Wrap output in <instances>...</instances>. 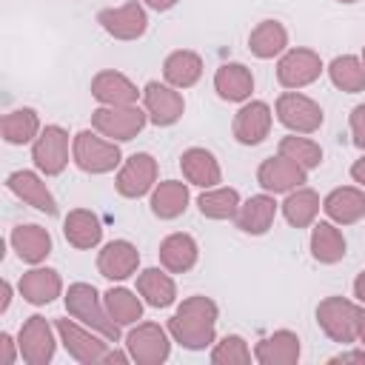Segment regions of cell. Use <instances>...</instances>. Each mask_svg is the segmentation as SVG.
Listing matches in <instances>:
<instances>
[{"instance_id":"obj_1","label":"cell","mask_w":365,"mask_h":365,"mask_svg":"<svg viewBox=\"0 0 365 365\" xmlns=\"http://www.w3.org/2000/svg\"><path fill=\"white\" fill-rule=\"evenodd\" d=\"M217 302L211 297H188L168 319V334L188 351H202L217 336Z\"/></svg>"},{"instance_id":"obj_2","label":"cell","mask_w":365,"mask_h":365,"mask_svg":"<svg viewBox=\"0 0 365 365\" xmlns=\"http://www.w3.org/2000/svg\"><path fill=\"white\" fill-rule=\"evenodd\" d=\"M63 299H66V311H68L74 319H80V322L88 325L91 331L103 334L108 342H117V339H120V328H123V325H117V322L111 319V314H108V308H106V299L97 294L94 285H88V282H71Z\"/></svg>"},{"instance_id":"obj_3","label":"cell","mask_w":365,"mask_h":365,"mask_svg":"<svg viewBox=\"0 0 365 365\" xmlns=\"http://www.w3.org/2000/svg\"><path fill=\"white\" fill-rule=\"evenodd\" d=\"M71 160L86 174H108L117 165H123L120 145L114 140H103V134H94L88 128L74 134V140H71Z\"/></svg>"},{"instance_id":"obj_4","label":"cell","mask_w":365,"mask_h":365,"mask_svg":"<svg viewBox=\"0 0 365 365\" xmlns=\"http://www.w3.org/2000/svg\"><path fill=\"white\" fill-rule=\"evenodd\" d=\"M359 314L362 308L345 297H325L317 305V322L328 339L339 345H351L359 339Z\"/></svg>"},{"instance_id":"obj_5","label":"cell","mask_w":365,"mask_h":365,"mask_svg":"<svg viewBox=\"0 0 365 365\" xmlns=\"http://www.w3.org/2000/svg\"><path fill=\"white\" fill-rule=\"evenodd\" d=\"M148 123L145 108L134 106H100L91 111V128L114 143H128L134 140Z\"/></svg>"},{"instance_id":"obj_6","label":"cell","mask_w":365,"mask_h":365,"mask_svg":"<svg viewBox=\"0 0 365 365\" xmlns=\"http://www.w3.org/2000/svg\"><path fill=\"white\" fill-rule=\"evenodd\" d=\"M274 114L291 134H314V131H319V125L325 120L319 103L299 91H282L277 97Z\"/></svg>"},{"instance_id":"obj_7","label":"cell","mask_w":365,"mask_h":365,"mask_svg":"<svg viewBox=\"0 0 365 365\" xmlns=\"http://www.w3.org/2000/svg\"><path fill=\"white\" fill-rule=\"evenodd\" d=\"M125 348L137 365H160L171 354V339H168V331L163 325L137 322V328H131L125 336Z\"/></svg>"},{"instance_id":"obj_8","label":"cell","mask_w":365,"mask_h":365,"mask_svg":"<svg viewBox=\"0 0 365 365\" xmlns=\"http://www.w3.org/2000/svg\"><path fill=\"white\" fill-rule=\"evenodd\" d=\"M34 168L46 177H57L68 165V131L63 125H46L31 143Z\"/></svg>"},{"instance_id":"obj_9","label":"cell","mask_w":365,"mask_h":365,"mask_svg":"<svg viewBox=\"0 0 365 365\" xmlns=\"http://www.w3.org/2000/svg\"><path fill=\"white\" fill-rule=\"evenodd\" d=\"M154 185H157V160L145 151H137L128 160H123V165L114 177L117 194L128 197V200L145 197L148 191H154Z\"/></svg>"},{"instance_id":"obj_10","label":"cell","mask_w":365,"mask_h":365,"mask_svg":"<svg viewBox=\"0 0 365 365\" xmlns=\"http://www.w3.org/2000/svg\"><path fill=\"white\" fill-rule=\"evenodd\" d=\"M54 331L48 325L46 317L34 314L29 317L23 325H20V334H17V345H20V356L26 365H46L54 359V351H57V339H54Z\"/></svg>"},{"instance_id":"obj_11","label":"cell","mask_w":365,"mask_h":365,"mask_svg":"<svg viewBox=\"0 0 365 365\" xmlns=\"http://www.w3.org/2000/svg\"><path fill=\"white\" fill-rule=\"evenodd\" d=\"M54 328H57V336H60V342H63V348L68 351L71 359H77L83 365H94V362L106 359V354H108L106 342L108 339L103 334L97 336V334L88 331V325L83 328L74 319H57Z\"/></svg>"},{"instance_id":"obj_12","label":"cell","mask_w":365,"mask_h":365,"mask_svg":"<svg viewBox=\"0 0 365 365\" xmlns=\"http://www.w3.org/2000/svg\"><path fill=\"white\" fill-rule=\"evenodd\" d=\"M322 57L311 48H288L279 63H277V80L282 88L288 91H299L305 86H311L314 80H319L322 74Z\"/></svg>"},{"instance_id":"obj_13","label":"cell","mask_w":365,"mask_h":365,"mask_svg":"<svg viewBox=\"0 0 365 365\" xmlns=\"http://www.w3.org/2000/svg\"><path fill=\"white\" fill-rule=\"evenodd\" d=\"M143 108L154 125H174L185 111V100L174 86L148 80L143 88Z\"/></svg>"},{"instance_id":"obj_14","label":"cell","mask_w":365,"mask_h":365,"mask_svg":"<svg viewBox=\"0 0 365 365\" xmlns=\"http://www.w3.org/2000/svg\"><path fill=\"white\" fill-rule=\"evenodd\" d=\"M97 23L114 40H140L148 29V14L137 0H131V3H123L117 9H103L97 14Z\"/></svg>"},{"instance_id":"obj_15","label":"cell","mask_w":365,"mask_h":365,"mask_svg":"<svg viewBox=\"0 0 365 365\" xmlns=\"http://www.w3.org/2000/svg\"><path fill=\"white\" fill-rule=\"evenodd\" d=\"M271 123H274V111H271L268 103H262V100H245L242 108L234 114L231 131H234L237 143H242V145H259L268 137Z\"/></svg>"},{"instance_id":"obj_16","label":"cell","mask_w":365,"mask_h":365,"mask_svg":"<svg viewBox=\"0 0 365 365\" xmlns=\"http://www.w3.org/2000/svg\"><path fill=\"white\" fill-rule=\"evenodd\" d=\"M305 168L297 165L294 160L277 154V157H268L259 163L257 168V182L268 191V194H288L294 188H299L305 182Z\"/></svg>"},{"instance_id":"obj_17","label":"cell","mask_w":365,"mask_h":365,"mask_svg":"<svg viewBox=\"0 0 365 365\" xmlns=\"http://www.w3.org/2000/svg\"><path fill=\"white\" fill-rule=\"evenodd\" d=\"M6 185H9V191H11L17 200H23L26 205H31V208H37V211H43V214H48V217L57 214V200H54L51 188L46 185V180H43L37 171H26V168L11 171L9 180H6Z\"/></svg>"},{"instance_id":"obj_18","label":"cell","mask_w":365,"mask_h":365,"mask_svg":"<svg viewBox=\"0 0 365 365\" xmlns=\"http://www.w3.org/2000/svg\"><path fill=\"white\" fill-rule=\"evenodd\" d=\"M137 265H140V251L128 240H111L97 254V271L111 282L128 279L131 274H137Z\"/></svg>"},{"instance_id":"obj_19","label":"cell","mask_w":365,"mask_h":365,"mask_svg":"<svg viewBox=\"0 0 365 365\" xmlns=\"http://www.w3.org/2000/svg\"><path fill=\"white\" fill-rule=\"evenodd\" d=\"M140 94L143 91H137V86L114 68L97 71L91 80V97L103 106H134Z\"/></svg>"},{"instance_id":"obj_20","label":"cell","mask_w":365,"mask_h":365,"mask_svg":"<svg viewBox=\"0 0 365 365\" xmlns=\"http://www.w3.org/2000/svg\"><path fill=\"white\" fill-rule=\"evenodd\" d=\"M9 242L17 251V257L29 265H40L51 254V234L37 222L14 225L11 234H9Z\"/></svg>"},{"instance_id":"obj_21","label":"cell","mask_w":365,"mask_h":365,"mask_svg":"<svg viewBox=\"0 0 365 365\" xmlns=\"http://www.w3.org/2000/svg\"><path fill=\"white\" fill-rule=\"evenodd\" d=\"M322 211L336 225H351L365 217V191L356 185H339L322 200Z\"/></svg>"},{"instance_id":"obj_22","label":"cell","mask_w":365,"mask_h":365,"mask_svg":"<svg viewBox=\"0 0 365 365\" xmlns=\"http://www.w3.org/2000/svg\"><path fill=\"white\" fill-rule=\"evenodd\" d=\"M180 168H182V177L191 182V185H200V188H214L222 182V168L217 163V157L208 151V148H185L182 157H180Z\"/></svg>"},{"instance_id":"obj_23","label":"cell","mask_w":365,"mask_h":365,"mask_svg":"<svg viewBox=\"0 0 365 365\" xmlns=\"http://www.w3.org/2000/svg\"><path fill=\"white\" fill-rule=\"evenodd\" d=\"M17 291L31 305H48L63 294V279H60V274L54 268H40L37 265V268H31V271H26L20 277Z\"/></svg>"},{"instance_id":"obj_24","label":"cell","mask_w":365,"mask_h":365,"mask_svg":"<svg viewBox=\"0 0 365 365\" xmlns=\"http://www.w3.org/2000/svg\"><path fill=\"white\" fill-rule=\"evenodd\" d=\"M274 217H277V202L271 194H254L248 197L245 202H240V211L234 217L237 228L242 234H251V237H259L265 234L271 225H274Z\"/></svg>"},{"instance_id":"obj_25","label":"cell","mask_w":365,"mask_h":365,"mask_svg":"<svg viewBox=\"0 0 365 365\" xmlns=\"http://www.w3.org/2000/svg\"><path fill=\"white\" fill-rule=\"evenodd\" d=\"M197 257H200V248H197V240L191 234L174 231V234H168L160 242V265L168 274H185V271H191L197 265Z\"/></svg>"},{"instance_id":"obj_26","label":"cell","mask_w":365,"mask_h":365,"mask_svg":"<svg viewBox=\"0 0 365 365\" xmlns=\"http://www.w3.org/2000/svg\"><path fill=\"white\" fill-rule=\"evenodd\" d=\"M63 237H66L68 245H74L80 251H88V248H97L100 245L103 225H100L97 214H91L88 208H74L63 220Z\"/></svg>"},{"instance_id":"obj_27","label":"cell","mask_w":365,"mask_h":365,"mask_svg":"<svg viewBox=\"0 0 365 365\" xmlns=\"http://www.w3.org/2000/svg\"><path fill=\"white\" fill-rule=\"evenodd\" d=\"M214 91L228 103H245L254 91V74L242 63H222L214 71Z\"/></svg>"},{"instance_id":"obj_28","label":"cell","mask_w":365,"mask_h":365,"mask_svg":"<svg viewBox=\"0 0 365 365\" xmlns=\"http://www.w3.org/2000/svg\"><path fill=\"white\" fill-rule=\"evenodd\" d=\"M254 359L259 365H294L299 359V336L294 331H274L259 339L254 348Z\"/></svg>"},{"instance_id":"obj_29","label":"cell","mask_w":365,"mask_h":365,"mask_svg":"<svg viewBox=\"0 0 365 365\" xmlns=\"http://www.w3.org/2000/svg\"><path fill=\"white\" fill-rule=\"evenodd\" d=\"M248 48L254 57L259 60H271L277 54H285L288 51V31L279 20H262L251 29L248 34Z\"/></svg>"},{"instance_id":"obj_30","label":"cell","mask_w":365,"mask_h":365,"mask_svg":"<svg viewBox=\"0 0 365 365\" xmlns=\"http://www.w3.org/2000/svg\"><path fill=\"white\" fill-rule=\"evenodd\" d=\"M163 77L174 88H191L202 77V57L188 48H177L163 63Z\"/></svg>"},{"instance_id":"obj_31","label":"cell","mask_w":365,"mask_h":365,"mask_svg":"<svg viewBox=\"0 0 365 365\" xmlns=\"http://www.w3.org/2000/svg\"><path fill=\"white\" fill-rule=\"evenodd\" d=\"M188 208V185L180 180H163L151 191V211L160 220H177Z\"/></svg>"},{"instance_id":"obj_32","label":"cell","mask_w":365,"mask_h":365,"mask_svg":"<svg viewBox=\"0 0 365 365\" xmlns=\"http://www.w3.org/2000/svg\"><path fill=\"white\" fill-rule=\"evenodd\" d=\"M137 294L151 305V308H168L177 299V285L174 279L160 271V268H145L137 274Z\"/></svg>"},{"instance_id":"obj_33","label":"cell","mask_w":365,"mask_h":365,"mask_svg":"<svg viewBox=\"0 0 365 365\" xmlns=\"http://www.w3.org/2000/svg\"><path fill=\"white\" fill-rule=\"evenodd\" d=\"M319 208H322L319 194H317L314 188H302V185H299V188L288 191V197H285V202H282V217H285L288 225H294V228H308V225H314Z\"/></svg>"},{"instance_id":"obj_34","label":"cell","mask_w":365,"mask_h":365,"mask_svg":"<svg viewBox=\"0 0 365 365\" xmlns=\"http://www.w3.org/2000/svg\"><path fill=\"white\" fill-rule=\"evenodd\" d=\"M311 257L322 265H334L345 257V237L334 222H314V228H311Z\"/></svg>"},{"instance_id":"obj_35","label":"cell","mask_w":365,"mask_h":365,"mask_svg":"<svg viewBox=\"0 0 365 365\" xmlns=\"http://www.w3.org/2000/svg\"><path fill=\"white\" fill-rule=\"evenodd\" d=\"M0 128H3V140H6L9 145L34 143L37 134L43 131V128H40V114H37L34 108H26V106L9 111V114L3 117V123H0Z\"/></svg>"},{"instance_id":"obj_36","label":"cell","mask_w":365,"mask_h":365,"mask_svg":"<svg viewBox=\"0 0 365 365\" xmlns=\"http://www.w3.org/2000/svg\"><path fill=\"white\" fill-rule=\"evenodd\" d=\"M197 205H200V214L208 220H234L240 211V194H237V188L214 185L200 194Z\"/></svg>"},{"instance_id":"obj_37","label":"cell","mask_w":365,"mask_h":365,"mask_svg":"<svg viewBox=\"0 0 365 365\" xmlns=\"http://www.w3.org/2000/svg\"><path fill=\"white\" fill-rule=\"evenodd\" d=\"M328 77H331V83H334L339 91H345V94H359V91H365V66H362V60L354 57V54H339V57H334L331 66H328Z\"/></svg>"},{"instance_id":"obj_38","label":"cell","mask_w":365,"mask_h":365,"mask_svg":"<svg viewBox=\"0 0 365 365\" xmlns=\"http://www.w3.org/2000/svg\"><path fill=\"white\" fill-rule=\"evenodd\" d=\"M103 299H106V308L117 325H134L137 319H143V299L134 291L111 288L103 294Z\"/></svg>"},{"instance_id":"obj_39","label":"cell","mask_w":365,"mask_h":365,"mask_svg":"<svg viewBox=\"0 0 365 365\" xmlns=\"http://www.w3.org/2000/svg\"><path fill=\"white\" fill-rule=\"evenodd\" d=\"M279 154L288 157V160H294V163L302 165L305 171L322 165V148H319L314 140H308V137H297V134L282 137V140H279Z\"/></svg>"},{"instance_id":"obj_40","label":"cell","mask_w":365,"mask_h":365,"mask_svg":"<svg viewBox=\"0 0 365 365\" xmlns=\"http://www.w3.org/2000/svg\"><path fill=\"white\" fill-rule=\"evenodd\" d=\"M211 362L214 365H245L251 362V348L240 334H225L211 348Z\"/></svg>"},{"instance_id":"obj_41","label":"cell","mask_w":365,"mask_h":365,"mask_svg":"<svg viewBox=\"0 0 365 365\" xmlns=\"http://www.w3.org/2000/svg\"><path fill=\"white\" fill-rule=\"evenodd\" d=\"M351 140L356 148H365V103L351 108Z\"/></svg>"},{"instance_id":"obj_42","label":"cell","mask_w":365,"mask_h":365,"mask_svg":"<svg viewBox=\"0 0 365 365\" xmlns=\"http://www.w3.org/2000/svg\"><path fill=\"white\" fill-rule=\"evenodd\" d=\"M17 354H20V345L11 339V334H0V362L3 365H14V359H17Z\"/></svg>"},{"instance_id":"obj_43","label":"cell","mask_w":365,"mask_h":365,"mask_svg":"<svg viewBox=\"0 0 365 365\" xmlns=\"http://www.w3.org/2000/svg\"><path fill=\"white\" fill-rule=\"evenodd\" d=\"M331 365H345V362H356V365H365V351H345V354H336L328 359Z\"/></svg>"},{"instance_id":"obj_44","label":"cell","mask_w":365,"mask_h":365,"mask_svg":"<svg viewBox=\"0 0 365 365\" xmlns=\"http://www.w3.org/2000/svg\"><path fill=\"white\" fill-rule=\"evenodd\" d=\"M351 180L365 188V154H362L359 160H354V165H351Z\"/></svg>"},{"instance_id":"obj_45","label":"cell","mask_w":365,"mask_h":365,"mask_svg":"<svg viewBox=\"0 0 365 365\" xmlns=\"http://www.w3.org/2000/svg\"><path fill=\"white\" fill-rule=\"evenodd\" d=\"M9 302H11V282L3 279V282H0V314L9 308Z\"/></svg>"},{"instance_id":"obj_46","label":"cell","mask_w":365,"mask_h":365,"mask_svg":"<svg viewBox=\"0 0 365 365\" xmlns=\"http://www.w3.org/2000/svg\"><path fill=\"white\" fill-rule=\"evenodd\" d=\"M354 297L365 305V271H359V274H356V279H354Z\"/></svg>"},{"instance_id":"obj_47","label":"cell","mask_w":365,"mask_h":365,"mask_svg":"<svg viewBox=\"0 0 365 365\" xmlns=\"http://www.w3.org/2000/svg\"><path fill=\"white\" fill-rule=\"evenodd\" d=\"M148 9H154V11H168V9H174L177 6V0H143Z\"/></svg>"},{"instance_id":"obj_48","label":"cell","mask_w":365,"mask_h":365,"mask_svg":"<svg viewBox=\"0 0 365 365\" xmlns=\"http://www.w3.org/2000/svg\"><path fill=\"white\" fill-rule=\"evenodd\" d=\"M125 359H131V356H125V354H120V351H108L103 362H125Z\"/></svg>"},{"instance_id":"obj_49","label":"cell","mask_w":365,"mask_h":365,"mask_svg":"<svg viewBox=\"0 0 365 365\" xmlns=\"http://www.w3.org/2000/svg\"><path fill=\"white\" fill-rule=\"evenodd\" d=\"M359 339L365 342V308H362V314H359Z\"/></svg>"},{"instance_id":"obj_50","label":"cell","mask_w":365,"mask_h":365,"mask_svg":"<svg viewBox=\"0 0 365 365\" xmlns=\"http://www.w3.org/2000/svg\"><path fill=\"white\" fill-rule=\"evenodd\" d=\"M336 3H359V0H336Z\"/></svg>"},{"instance_id":"obj_51","label":"cell","mask_w":365,"mask_h":365,"mask_svg":"<svg viewBox=\"0 0 365 365\" xmlns=\"http://www.w3.org/2000/svg\"><path fill=\"white\" fill-rule=\"evenodd\" d=\"M362 66H365V46H362Z\"/></svg>"}]
</instances>
